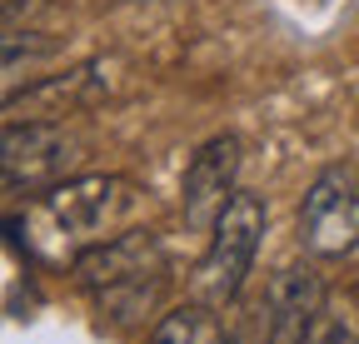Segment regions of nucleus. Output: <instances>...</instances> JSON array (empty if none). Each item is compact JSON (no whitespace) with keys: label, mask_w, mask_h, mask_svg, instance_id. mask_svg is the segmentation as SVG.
I'll return each mask as SVG.
<instances>
[{"label":"nucleus","mask_w":359,"mask_h":344,"mask_svg":"<svg viewBox=\"0 0 359 344\" xmlns=\"http://www.w3.org/2000/svg\"><path fill=\"white\" fill-rule=\"evenodd\" d=\"M145 190L125 175H65L60 185L40 190V200L25 214V245L50 254V260H75L90 245H105L130 230L140 214Z\"/></svg>","instance_id":"nucleus-1"},{"label":"nucleus","mask_w":359,"mask_h":344,"mask_svg":"<svg viewBox=\"0 0 359 344\" xmlns=\"http://www.w3.org/2000/svg\"><path fill=\"white\" fill-rule=\"evenodd\" d=\"M70 280L100 310V319L130 329L160 310V299L170 289V260L150 230H125L105 245H90L85 254H75Z\"/></svg>","instance_id":"nucleus-2"},{"label":"nucleus","mask_w":359,"mask_h":344,"mask_svg":"<svg viewBox=\"0 0 359 344\" xmlns=\"http://www.w3.org/2000/svg\"><path fill=\"white\" fill-rule=\"evenodd\" d=\"M264 230H269V209L259 195L250 190H235L230 205L215 214L210 225V245L200 254V270H195V284H200V299L210 305H235L250 270H255V254L264 245Z\"/></svg>","instance_id":"nucleus-3"},{"label":"nucleus","mask_w":359,"mask_h":344,"mask_svg":"<svg viewBox=\"0 0 359 344\" xmlns=\"http://www.w3.org/2000/svg\"><path fill=\"white\" fill-rule=\"evenodd\" d=\"M299 249L309 260H344L359 249V175L330 165L299 200Z\"/></svg>","instance_id":"nucleus-4"},{"label":"nucleus","mask_w":359,"mask_h":344,"mask_svg":"<svg viewBox=\"0 0 359 344\" xmlns=\"http://www.w3.org/2000/svg\"><path fill=\"white\" fill-rule=\"evenodd\" d=\"M75 150L80 145L55 120H35V115L6 120L0 125V190L35 195V190L60 185L70 175V165L80 160Z\"/></svg>","instance_id":"nucleus-5"},{"label":"nucleus","mask_w":359,"mask_h":344,"mask_svg":"<svg viewBox=\"0 0 359 344\" xmlns=\"http://www.w3.org/2000/svg\"><path fill=\"white\" fill-rule=\"evenodd\" d=\"M240 135H210L190 165H185V180H180V205H185V220L195 230H210L215 214L230 205V195L240 190Z\"/></svg>","instance_id":"nucleus-6"},{"label":"nucleus","mask_w":359,"mask_h":344,"mask_svg":"<svg viewBox=\"0 0 359 344\" xmlns=\"http://www.w3.org/2000/svg\"><path fill=\"white\" fill-rule=\"evenodd\" d=\"M325 275L314 265H285L264 294V344H299L325 305Z\"/></svg>","instance_id":"nucleus-7"},{"label":"nucleus","mask_w":359,"mask_h":344,"mask_svg":"<svg viewBox=\"0 0 359 344\" xmlns=\"http://www.w3.org/2000/svg\"><path fill=\"white\" fill-rule=\"evenodd\" d=\"M15 15V11H11ZM11 15L0 20V105H6L15 90H25V65L40 60V55H50L55 50V40L45 35V30H25V25H11Z\"/></svg>","instance_id":"nucleus-8"},{"label":"nucleus","mask_w":359,"mask_h":344,"mask_svg":"<svg viewBox=\"0 0 359 344\" xmlns=\"http://www.w3.org/2000/svg\"><path fill=\"white\" fill-rule=\"evenodd\" d=\"M219 305H210V299H195V305H175L155 319L150 329V344H230V334H224Z\"/></svg>","instance_id":"nucleus-9"},{"label":"nucleus","mask_w":359,"mask_h":344,"mask_svg":"<svg viewBox=\"0 0 359 344\" xmlns=\"http://www.w3.org/2000/svg\"><path fill=\"white\" fill-rule=\"evenodd\" d=\"M299 344H359V284L330 289Z\"/></svg>","instance_id":"nucleus-10"}]
</instances>
